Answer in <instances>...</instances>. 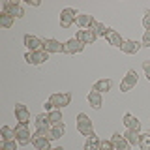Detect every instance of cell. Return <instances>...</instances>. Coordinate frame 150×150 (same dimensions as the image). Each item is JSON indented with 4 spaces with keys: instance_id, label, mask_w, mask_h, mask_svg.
<instances>
[{
    "instance_id": "6da1fadb",
    "label": "cell",
    "mask_w": 150,
    "mask_h": 150,
    "mask_svg": "<svg viewBox=\"0 0 150 150\" xmlns=\"http://www.w3.org/2000/svg\"><path fill=\"white\" fill-rule=\"evenodd\" d=\"M77 131L84 137H90V135H96L94 133V126H92V120L88 118L84 112H79L77 115Z\"/></svg>"
},
{
    "instance_id": "7a4b0ae2",
    "label": "cell",
    "mask_w": 150,
    "mask_h": 150,
    "mask_svg": "<svg viewBox=\"0 0 150 150\" xmlns=\"http://www.w3.org/2000/svg\"><path fill=\"white\" fill-rule=\"evenodd\" d=\"M49 103L53 105V109H62V107H68L71 103V94L69 92H58V94H51Z\"/></svg>"
},
{
    "instance_id": "3957f363",
    "label": "cell",
    "mask_w": 150,
    "mask_h": 150,
    "mask_svg": "<svg viewBox=\"0 0 150 150\" xmlns=\"http://www.w3.org/2000/svg\"><path fill=\"white\" fill-rule=\"evenodd\" d=\"M139 81V75L135 69H128V73L124 75V79L120 81V92H129L135 88V84Z\"/></svg>"
},
{
    "instance_id": "277c9868",
    "label": "cell",
    "mask_w": 150,
    "mask_h": 150,
    "mask_svg": "<svg viewBox=\"0 0 150 150\" xmlns=\"http://www.w3.org/2000/svg\"><path fill=\"white\" fill-rule=\"evenodd\" d=\"M77 15H79V13L75 11L73 8H64L62 11H60V26H62V28H69L75 23Z\"/></svg>"
},
{
    "instance_id": "5b68a950",
    "label": "cell",
    "mask_w": 150,
    "mask_h": 150,
    "mask_svg": "<svg viewBox=\"0 0 150 150\" xmlns=\"http://www.w3.org/2000/svg\"><path fill=\"white\" fill-rule=\"evenodd\" d=\"M25 60L28 64H32V66H40V64H43L49 60V53L47 51H34V53H26L25 54Z\"/></svg>"
},
{
    "instance_id": "8992f818",
    "label": "cell",
    "mask_w": 150,
    "mask_h": 150,
    "mask_svg": "<svg viewBox=\"0 0 150 150\" xmlns=\"http://www.w3.org/2000/svg\"><path fill=\"white\" fill-rule=\"evenodd\" d=\"M15 135H17V143L19 144L32 143V137H34V135H30V129H28L26 124H17L15 126Z\"/></svg>"
},
{
    "instance_id": "52a82bcc",
    "label": "cell",
    "mask_w": 150,
    "mask_h": 150,
    "mask_svg": "<svg viewBox=\"0 0 150 150\" xmlns=\"http://www.w3.org/2000/svg\"><path fill=\"white\" fill-rule=\"evenodd\" d=\"M43 51H47L49 54L64 53V43H60L58 40H53V38H47L43 40Z\"/></svg>"
},
{
    "instance_id": "ba28073f",
    "label": "cell",
    "mask_w": 150,
    "mask_h": 150,
    "mask_svg": "<svg viewBox=\"0 0 150 150\" xmlns=\"http://www.w3.org/2000/svg\"><path fill=\"white\" fill-rule=\"evenodd\" d=\"M15 120L19 124H26L30 122V111L26 109L25 103H15Z\"/></svg>"
},
{
    "instance_id": "9c48e42d",
    "label": "cell",
    "mask_w": 150,
    "mask_h": 150,
    "mask_svg": "<svg viewBox=\"0 0 150 150\" xmlns=\"http://www.w3.org/2000/svg\"><path fill=\"white\" fill-rule=\"evenodd\" d=\"M25 45H26L28 53H34V51H41V49H43V40H40L38 36L26 34V36H25Z\"/></svg>"
},
{
    "instance_id": "30bf717a",
    "label": "cell",
    "mask_w": 150,
    "mask_h": 150,
    "mask_svg": "<svg viewBox=\"0 0 150 150\" xmlns=\"http://www.w3.org/2000/svg\"><path fill=\"white\" fill-rule=\"evenodd\" d=\"M4 11L9 13V15L15 17V19L25 17V9H23V6L19 2H4Z\"/></svg>"
},
{
    "instance_id": "8fae6325",
    "label": "cell",
    "mask_w": 150,
    "mask_h": 150,
    "mask_svg": "<svg viewBox=\"0 0 150 150\" xmlns=\"http://www.w3.org/2000/svg\"><path fill=\"white\" fill-rule=\"evenodd\" d=\"M96 34H94V30L90 28H84V30H77V34H75V40H79L83 45H90L96 41Z\"/></svg>"
},
{
    "instance_id": "7c38bea8",
    "label": "cell",
    "mask_w": 150,
    "mask_h": 150,
    "mask_svg": "<svg viewBox=\"0 0 150 150\" xmlns=\"http://www.w3.org/2000/svg\"><path fill=\"white\" fill-rule=\"evenodd\" d=\"M83 49H84V45L79 40H75V38H71V40H68L64 43V53L66 54H77V53H81Z\"/></svg>"
},
{
    "instance_id": "4fadbf2b",
    "label": "cell",
    "mask_w": 150,
    "mask_h": 150,
    "mask_svg": "<svg viewBox=\"0 0 150 150\" xmlns=\"http://www.w3.org/2000/svg\"><path fill=\"white\" fill-rule=\"evenodd\" d=\"M111 141H112V144H115V150H129V143L126 141V137L120 131H115Z\"/></svg>"
},
{
    "instance_id": "5bb4252c",
    "label": "cell",
    "mask_w": 150,
    "mask_h": 150,
    "mask_svg": "<svg viewBox=\"0 0 150 150\" xmlns=\"http://www.w3.org/2000/svg\"><path fill=\"white\" fill-rule=\"evenodd\" d=\"M94 23H96V21H94V17L90 15V13H79L77 19H75V25L81 28V30H84V28H90Z\"/></svg>"
},
{
    "instance_id": "9a60e30c",
    "label": "cell",
    "mask_w": 150,
    "mask_h": 150,
    "mask_svg": "<svg viewBox=\"0 0 150 150\" xmlns=\"http://www.w3.org/2000/svg\"><path fill=\"white\" fill-rule=\"evenodd\" d=\"M105 40L109 41V45H112V47H118V49H120L122 45H124V41H126L124 38H122V36H120L116 30H112V28H109V32H107Z\"/></svg>"
},
{
    "instance_id": "2e32d148",
    "label": "cell",
    "mask_w": 150,
    "mask_h": 150,
    "mask_svg": "<svg viewBox=\"0 0 150 150\" xmlns=\"http://www.w3.org/2000/svg\"><path fill=\"white\" fill-rule=\"evenodd\" d=\"M124 126H126V129H133V131H141V120L137 118V116H133V115H124Z\"/></svg>"
},
{
    "instance_id": "e0dca14e",
    "label": "cell",
    "mask_w": 150,
    "mask_h": 150,
    "mask_svg": "<svg viewBox=\"0 0 150 150\" xmlns=\"http://www.w3.org/2000/svg\"><path fill=\"white\" fill-rule=\"evenodd\" d=\"M141 47H143V45H141L139 41H135V40H126L124 45L120 47V51H122V53H126V54H135V53L141 49Z\"/></svg>"
},
{
    "instance_id": "ac0fdd59",
    "label": "cell",
    "mask_w": 150,
    "mask_h": 150,
    "mask_svg": "<svg viewBox=\"0 0 150 150\" xmlns=\"http://www.w3.org/2000/svg\"><path fill=\"white\" fill-rule=\"evenodd\" d=\"M86 100H88V103H90L92 109H101V105H103V98H101V94H100V92L90 90V92H88V96H86Z\"/></svg>"
},
{
    "instance_id": "d6986e66",
    "label": "cell",
    "mask_w": 150,
    "mask_h": 150,
    "mask_svg": "<svg viewBox=\"0 0 150 150\" xmlns=\"http://www.w3.org/2000/svg\"><path fill=\"white\" fill-rule=\"evenodd\" d=\"M111 86H112V81H111V79H100V81L94 83L92 90H94V92L103 94V92H109V90H111Z\"/></svg>"
},
{
    "instance_id": "ffe728a7",
    "label": "cell",
    "mask_w": 150,
    "mask_h": 150,
    "mask_svg": "<svg viewBox=\"0 0 150 150\" xmlns=\"http://www.w3.org/2000/svg\"><path fill=\"white\" fill-rule=\"evenodd\" d=\"M126 137V141H128L129 144H133V146H137V144H141V131H133V129H126V133H122Z\"/></svg>"
},
{
    "instance_id": "44dd1931",
    "label": "cell",
    "mask_w": 150,
    "mask_h": 150,
    "mask_svg": "<svg viewBox=\"0 0 150 150\" xmlns=\"http://www.w3.org/2000/svg\"><path fill=\"white\" fill-rule=\"evenodd\" d=\"M32 144L36 146V150H51V141L45 139V137L34 135V137H32Z\"/></svg>"
},
{
    "instance_id": "7402d4cb",
    "label": "cell",
    "mask_w": 150,
    "mask_h": 150,
    "mask_svg": "<svg viewBox=\"0 0 150 150\" xmlns=\"http://www.w3.org/2000/svg\"><path fill=\"white\" fill-rule=\"evenodd\" d=\"M100 144H101L100 137L98 135H90L84 141V150H100Z\"/></svg>"
},
{
    "instance_id": "603a6c76",
    "label": "cell",
    "mask_w": 150,
    "mask_h": 150,
    "mask_svg": "<svg viewBox=\"0 0 150 150\" xmlns=\"http://www.w3.org/2000/svg\"><path fill=\"white\" fill-rule=\"evenodd\" d=\"M34 124H36V129H45V128H51V122H49V115H38L36 116V120H34Z\"/></svg>"
},
{
    "instance_id": "cb8c5ba5",
    "label": "cell",
    "mask_w": 150,
    "mask_h": 150,
    "mask_svg": "<svg viewBox=\"0 0 150 150\" xmlns=\"http://www.w3.org/2000/svg\"><path fill=\"white\" fill-rule=\"evenodd\" d=\"M0 135H2V141H4V143H8V141H17L15 129H11L9 126H2V129H0Z\"/></svg>"
},
{
    "instance_id": "d4e9b609",
    "label": "cell",
    "mask_w": 150,
    "mask_h": 150,
    "mask_svg": "<svg viewBox=\"0 0 150 150\" xmlns=\"http://www.w3.org/2000/svg\"><path fill=\"white\" fill-rule=\"evenodd\" d=\"M47 115H49V122H51V126L62 124L64 116H62V111H60V109H53L51 112H47Z\"/></svg>"
},
{
    "instance_id": "484cf974",
    "label": "cell",
    "mask_w": 150,
    "mask_h": 150,
    "mask_svg": "<svg viewBox=\"0 0 150 150\" xmlns=\"http://www.w3.org/2000/svg\"><path fill=\"white\" fill-rule=\"evenodd\" d=\"M13 21H15V17H11L9 13H6V11L0 13V26H2V28H11Z\"/></svg>"
},
{
    "instance_id": "4316f807",
    "label": "cell",
    "mask_w": 150,
    "mask_h": 150,
    "mask_svg": "<svg viewBox=\"0 0 150 150\" xmlns=\"http://www.w3.org/2000/svg\"><path fill=\"white\" fill-rule=\"evenodd\" d=\"M90 30H94V34H96V36H103V38H105L107 32H109V28L103 25V23H98V21H96V23L90 26Z\"/></svg>"
},
{
    "instance_id": "83f0119b",
    "label": "cell",
    "mask_w": 150,
    "mask_h": 150,
    "mask_svg": "<svg viewBox=\"0 0 150 150\" xmlns=\"http://www.w3.org/2000/svg\"><path fill=\"white\" fill-rule=\"evenodd\" d=\"M51 131H53V137H54V139H60V137L66 133L64 122H62V124H56V126H51Z\"/></svg>"
},
{
    "instance_id": "f1b7e54d",
    "label": "cell",
    "mask_w": 150,
    "mask_h": 150,
    "mask_svg": "<svg viewBox=\"0 0 150 150\" xmlns=\"http://www.w3.org/2000/svg\"><path fill=\"white\" fill-rule=\"evenodd\" d=\"M34 135H38V137H45V139H49V141H53L54 137H53V131H51V128H45V129H36V133Z\"/></svg>"
},
{
    "instance_id": "f546056e",
    "label": "cell",
    "mask_w": 150,
    "mask_h": 150,
    "mask_svg": "<svg viewBox=\"0 0 150 150\" xmlns=\"http://www.w3.org/2000/svg\"><path fill=\"white\" fill-rule=\"evenodd\" d=\"M141 150H150V137H148V133H144V135H141Z\"/></svg>"
},
{
    "instance_id": "4dcf8cb0",
    "label": "cell",
    "mask_w": 150,
    "mask_h": 150,
    "mask_svg": "<svg viewBox=\"0 0 150 150\" xmlns=\"http://www.w3.org/2000/svg\"><path fill=\"white\" fill-rule=\"evenodd\" d=\"M17 141H8V143H4L2 141V146L0 148H4V150H17Z\"/></svg>"
},
{
    "instance_id": "1f68e13d",
    "label": "cell",
    "mask_w": 150,
    "mask_h": 150,
    "mask_svg": "<svg viewBox=\"0 0 150 150\" xmlns=\"http://www.w3.org/2000/svg\"><path fill=\"white\" fill-rule=\"evenodd\" d=\"M143 26H144V30H150V9H144V15H143Z\"/></svg>"
},
{
    "instance_id": "d6a6232c",
    "label": "cell",
    "mask_w": 150,
    "mask_h": 150,
    "mask_svg": "<svg viewBox=\"0 0 150 150\" xmlns=\"http://www.w3.org/2000/svg\"><path fill=\"white\" fill-rule=\"evenodd\" d=\"M100 150H115V144H112V141H101Z\"/></svg>"
},
{
    "instance_id": "836d02e7",
    "label": "cell",
    "mask_w": 150,
    "mask_h": 150,
    "mask_svg": "<svg viewBox=\"0 0 150 150\" xmlns=\"http://www.w3.org/2000/svg\"><path fill=\"white\" fill-rule=\"evenodd\" d=\"M141 45H143V47H150V30H144V34H143V41H141Z\"/></svg>"
},
{
    "instance_id": "e575fe53",
    "label": "cell",
    "mask_w": 150,
    "mask_h": 150,
    "mask_svg": "<svg viewBox=\"0 0 150 150\" xmlns=\"http://www.w3.org/2000/svg\"><path fill=\"white\" fill-rule=\"evenodd\" d=\"M143 69H144V75H146V79L150 81V60H144V62H143Z\"/></svg>"
},
{
    "instance_id": "d590c367",
    "label": "cell",
    "mask_w": 150,
    "mask_h": 150,
    "mask_svg": "<svg viewBox=\"0 0 150 150\" xmlns=\"http://www.w3.org/2000/svg\"><path fill=\"white\" fill-rule=\"evenodd\" d=\"M26 4H28V6H34V8H38V6H40L41 2H40V0H28Z\"/></svg>"
},
{
    "instance_id": "8d00e7d4",
    "label": "cell",
    "mask_w": 150,
    "mask_h": 150,
    "mask_svg": "<svg viewBox=\"0 0 150 150\" xmlns=\"http://www.w3.org/2000/svg\"><path fill=\"white\" fill-rule=\"evenodd\" d=\"M51 150H64L62 146H56V148H51Z\"/></svg>"
},
{
    "instance_id": "74e56055",
    "label": "cell",
    "mask_w": 150,
    "mask_h": 150,
    "mask_svg": "<svg viewBox=\"0 0 150 150\" xmlns=\"http://www.w3.org/2000/svg\"><path fill=\"white\" fill-rule=\"evenodd\" d=\"M148 137H150V131H148Z\"/></svg>"
},
{
    "instance_id": "f35d334b",
    "label": "cell",
    "mask_w": 150,
    "mask_h": 150,
    "mask_svg": "<svg viewBox=\"0 0 150 150\" xmlns=\"http://www.w3.org/2000/svg\"><path fill=\"white\" fill-rule=\"evenodd\" d=\"M0 150H4V148H0Z\"/></svg>"
}]
</instances>
